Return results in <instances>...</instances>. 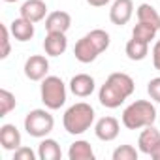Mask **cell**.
Instances as JSON below:
<instances>
[{
    "instance_id": "6da1fadb",
    "label": "cell",
    "mask_w": 160,
    "mask_h": 160,
    "mask_svg": "<svg viewBox=\"0 0 160 160\" xmlns=\"http://www.w3.org/2000/svg\"><path fill=\"white\" fill-rule=\"evenodd\" d=\"M136 91L134 79L124 72H113L98 91V100L108 109L121 108Z\"/></svg>"
},
{
    "instance_id": "7a4b0ae2",
    "label": "cell",
    "mask_w": 160,
    "mask_h": 160,
    "mask_svg": "<svg viewBox=\"0 0 160 160\" xmlns=\"http://www.w3.org/2000/svg\"><path fill=\"white\" fill-rule=\"evenodd\" d=\"M109 43L111 38L104 28H92L91 32H87L85 36L77 40L73 47V57L81 64H91L109 47Z\"/></svg>"
},
{
    "instance_id": "3957f363",
    "label": "cell",
    "mask_w": 160,
    "mask_h": 160,
    "mask_svg": "<svg viewBox=\"0 0 160 160\" xmlns=\"http://www.w3.org/2000/svg\"><path fill=\"white\" fill-rule=\"evenodd\" d=\"M94 119H96V113H94V108L91 104L77 102L64 111L62 126L72 136H81L87 130H91V126L94 124Z\"/></svg>"
},
{
    "instance_id": "277c9868",
    "label": "cell",
    "mask_w": 160,
    "mask_h": 160,
    "mask_svg": "<svg viewBox=\"0 0 160 160\" xmlns=\"http://www.w3.org/2000/svg\"><path fill=\"white\" fill-rule=\"evenodd\" d=\"M156 117H158V111L151 100H136L124 108L121 121L128 130H141L145 126L154 124Z\"/></svg>"
},
{
    "instance_id": "5b68a950",
    "label": "cell",
    "mask_w": 160,
    "mask_h": 160,
    "mask_svg": "<svg viewBox=\"0 0 160 160\" xmlns=\"http://www.w3.org/2000/svg\"><path fill=\"white\" fill-rule=\"evenodd\" d=\"M40 96H42V102L47 109H51V111L60 109L66 104V98H68L66 83L58 75H47L45 79H42Z\"/></svg>"
},
{
    "instance_id": "8992f818",
    "label": "cell",
    "mask_w": 160,
    "mask_h": 160,
    "mask_svg": "<svg viewBox=\"0 0 160 160\" xmlns=\"http://www.w3.org/2000/svg\"><path fill=\"white\" fill-rule=\"evenodd\" d=\"M55 128V119L47 109H32L25 117V130L32 138H47Z\"/></svg>"
},
{
    "instance_id": "52a82bcc",
    "label": "cell",
    "mask_w": 160,
    "mask_h": 160,
    "mask_svg": "<svg viewBox=\"0 0 160 160\" xmlns=\"http://www.w3.org/2000/svg\"><path fill=\"white\" fill-rule=\"evenodd\" d=\"M25 75L30 81H42L47 77L49 72V60L43 55H30L25 62Z\"/></svg>"
},
{
    "instance_id": "ba28073f",
    "label": "cell",
    "mask_w": 160,
    "mask_h": 160,
    "mask_svg": "<svg viewBox=\"0 0 160 160\" xmlns=\"http://www.w3.org/2000/svg\"><path fill=\"white\" fill-rule=\"evenodd\" d=\"M134 15V2L132 0H115L109 10V21L117 27L128 25Z\"/></svg>"
},
{
    "instance_id": "9c48e42d",
    "label": "cell",
    "mask_w": 160,
    "mask_h": 160,
    "mask_svg": "<svg viewBox=\"0 0 160 160\" xmlns=\"http://www.w3.org/2000/svg\"><path fill=\"white\" fill-rule=\"evenodd\" d=\"M119 132H121V124L111 115L98 119L96 124H94V134L100 141H113V139H117Z\"/></svg>"
},
{
    "instance_id": "30bf717a",
    "label": "cell",
    "mask_w": 160,
    "mask_h": 160,
    "mask_svg": "<svg viewBox=\"0 0 160 160\" xmlns=\"http://www.w3.org/2000/svg\"><path fill=\"white\" fill-rule=\"evenodd\" d=\"M94 89H96V81L89 73H77L70 79V91L77 98H89L94 92Z\"/></svg>"
},
{
    "instance_id": "8fae6325",
    "label": "cell",
    "mask_w": 160,
    "mask_h": 160,
    "mask_svg": "<svg viewBox=\"0 0 160 160\" xmlns=\"http://www.w3.org/2000/svg\"><path fill=\"white\" fill-rule=\"evenodd\" d=\"M19 13H21V17H25L32 23H40L49 15L47 13V4L43 0H25Z\"/></svg>"
},
{
    "instance_id": "7c38bea8",
    "label": "cell",
    "mask_w": 160,
    "mask_h": 160,
    "mask_svg": "<svg viewBox=\"0 0 160 160\" xmlns=\"http://www.w3.org/2000/svg\"><path fill=\"white\" fill-rule=\"evenodd\" d=\"M68 49V38L64 32H47L43 40V51L49 57H60Z\"/></svg>"
},
{
    "instance_id": "4fadbf2b",
    "label": "cell",
    "mask_w": 160,
    "mask_h": 160,
    "mask_svg": "<svg viewBox=\"0 0 160 160\" xmlns=\"http://www.w3.org/2000/svg\"><path fill=\"white\" fill-rule=\"evenodd\" d=\"M158 143H160V130L154 124L141 128V134L138 138V149H139V152L151 156V152L154 151V147Z\"/></svg>"
},
{
    "instance_id": "5bb4252c",
    "label": "cell",
    "mask_w": 160,
    "mask_h": 160,
    "mask_svg": "<svg viewBox=\"0 0 160 160\" xmlns=\"http://www.w3.org/2000/svg\"><path fill=\"white\" fill-rule=\"evenodd\" d=\"M72 27V15L68 12H62V10H57V12H51L47 17H45V30L47 32H68Z\"/></svg>"
},
{
    "instance_id": "9a60e30c",
    "label": "cell",
    "mask_w": 160,
    "mask_h": 160,
    "mask_svg": "<svg viewBox=\"0 0 160 160\" xmlns=\"http://www.w3.org/2000/svg\"><path fill=\"white\" fill-rule=\"evenodd\" d=\"M10 32H12V38H15L17 42H28L34 38L36 34V28H34V23L25 19V17H15L12 23H10Z\"/></svg>"
},
{
    "instance_id": "2e32d148",
    "label": "cell",
    "mask_w": 160,
    "mask_h": 160,
    "mask_svg": "<svg viewBox=\"0 0 160 160\" xmlns=\"http://www.w3.org/2000/svg\"><path fill=\"white\" fill-rule=\"evenodd\" d=\"M21 132L17 130L15 124H2L0 126V145L4 151H17L21 147Z\"/></svg>"
},
{
    "instance_id": "e0dca14e",
    "label": "cell",
    "mask_w": 160,
    "mask_h": 160,
    "mask_svg": "<svg viewBox=\"0 0 160 160\" xmlns=\"http://www.w3.org/2000/svg\"><path fill=\"white\" fill-rule=\"evenodd\" d=\"M38 158L40 160H60L62 151H60V145L57 143V139L42 138V141L38 145Z\"/></svg>"
},
{
    "instance_id": "ac0fdd59",
    "label": "cell",
    "mask_w": 160,
    "mask_h": 160,
    "mask_svg": "<svg viewBox=\"0 0 160 160\" xmlns=\"http://www.w3.org/2000/svg\"><path fill=\"white\" fill-rule=\"evenodd\" d=\"M70 160H94V151L89 141L85 139H75L68 149Z\"/></svg>"
},
{
    "instance_id": "d6986e66",
    "label": "cell",
    "mask_w": 160,
    "mask_h": 160,
    "mask_svg": "<svg viewBox=\"0 0 160 160\" xmlns=\"http://www.w3.org/2000/svg\"><path fill=\"white\" fill-rule=\"evenodd\" d=\"M124 51H126V57H128L130 60L139 62V60H143V58L149 55V43H147V42H141V40H138V38H132V40L126 42Z\"/></svg>"
},
{
    "instance_id": "ffe728a7",
    "label": "cell",
    "mask_w": 160,
    "mask_h": 160,
    "mask_svg": "<svg viewBox=\"0 0 160 160\" xmlns=\"http://www.w3.org/2000/svg\"><path fill=\"white\" fill-rule=\"evenodd\" d=\"M136 15H138V21H139V23L152 25V27H156V28L160 30V13L154 10V6H151V4H147V2H143V4H139V6H138Z\"/></svg>"
},
{
    "instance_id": "44dd1931",
    "label": "cell",
    "mask_w": 160,
    "mask_h": 160,
    "mask_svg": "<svg viewBox=\"0 0 160 160\" xmlns=\"http://www.w3.org/2000/svg\"><path fill=\"white\" fill-rule=\"evenodd\" d=\"M156 32H158L156 27L147 25V23H139V21H138V25L132 28V38H138V40H141V42L151 43L152 40H156Z\"/></svg>"
},
{
    "instance_id": "7402d4cb",
    "label": "cell",
    "mask_w": 160,
    "mask_h": 160,
    "mask_svg": "<svg viewBox=\"0 0 160 160\" xmlns=\"http://www.w3.org/2000/svg\"><path fill=\"white\" fill-rule=\"evenodd\" d=\"M17 106V100H15V94L10 92L8 89H0V117H6L10 115Z\"/></svg>"
},
{
    "instance_id": "603a6c76",
    "label": "cell",
    "mask_w": 160,
    "mask_h": 160,
    "mask_svg": "<svg viewBox=\"0 0 160 160\" xmlns=\"http://www.w3.org/2000/svg\"><path fill=\"white\" fill-rule=\"evenodd\" d=\"M138 156H139V149H136L134 145H128V143L119 145L111 154L113 160H138Z\"/></svg>"
},
{
    "instance_id": "cb8c5ba5",
    "label": "cell",
    "mask_w": 160,
    "mask_h": 160,
    "mask_svg": "<svg viewBox=\"0 0 160 160\" xmlns=\"http://www.w3.org/2000/svg\"><path fill=\"white\" fill-rule=\"evenodd\" d=\"M0 42H2V49H0V58H8L10 57V51H12V43H10V38H12V32H10V27L8 25H0Z\"/></svg>"
},
{
    "instance_id": "d4e9b609",
    "label": "cell",
    "mask_w": 160,
    "mask_h": 160,
    "mask_svg": "<svg viewBox=\"0 0 160 160\" xmlns=\"http://www.w3.org/2000/svg\"><path fill=\"white\" fill-rule=\"evenodd\" d=\"M147 92H149L152 102L160 104V77H152L151 81L147 83Z\"/></svg>"
},
{
    "instance_id": "484cf974",
    "label": "cell",
    "mask_w": 160,
    "mask_h": 160,
    "mask_svg": "<svg viewBox=\"0 0 160 160\" xmlns=\"http://www.w3.org/2000/svg\"><path fill=\"white\" fill-rule=\"evenodd\" d=\"M13 160H36V152L30 147H19L17 151H13Z\"/></svg>"
},
{
    "instance_id": "4316f807",
    "label": "cell",
    "mask_w": 160,
    "mask_h": 160,
    "mask_svg": "<svg viewBox=\"0 0 160 160\" xmlns=\"http://www.w3.org/2000/svg\"><path fill=\"white\" fill-rule=\"evenodd\" d=\"M152 66L160 72V40H156L152 45Z\"/></svg>"
},
{
    "instance_id": "83f0119b",
    "label": "cell",
    "mask_w": 160,
    "mask_h": 160,
    "mask_svg": "<svg viewBox=\"0 0 160 160\" xmlns=\"http://www.w3.org/2000/svg\"><path fill=\"white\" fill-rule=\"evenodd\" d=\"M111 2V0H87V4L92 6V8H104Z\"/></svg>"
},
{
    "instance_id": "f1b7e54d",
    "label": "cell",
    "mask_w": 160,
    "mask_h": 160,
    "mask_svg": "<svg viewBox=\"0 0 160 160\" xmlns=\"http://www.w3.org/2000/svg\"><path fill=\"white\" fill-rule=\"evenodd\" d=\"M151 158H154V160H160V143L154 147V151L151 152Z\"/></svg>"
},
{
    "instance_id": "f546056e",
    "label": "cell",
    "mask_w": 160,
    "mask_h": 160,
    "mask_svg": "<svg viewBox=\"0 0 160 160\" xmlns=\"http://www.w3.org/2000/svg\"><path fill=\"white\" fill-rule=\"evenodd\" d=\"M4 2H8V4H13V2H17V0H4Z\"/></svg>"
}]
</instances>
